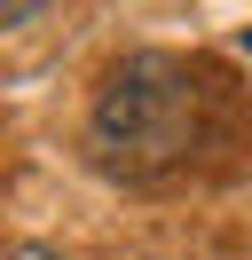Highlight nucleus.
Instances as JSON below:
<instances>
[{
    "mask_svg": "<svg viewBox=\"0 0 252 260\" xmlns=\"http://www.w3.org/2000/svg\"><path fill=\"white\" fill-rule=\"evenodd\" d=\"M94 142L110 158L126 150H189V87L173 63H126L94 103Z\"/></svg>",
    "mask_w": 252,
    "mask_h": 260,
    "instance_id": "f257e3e1",
    "label": "nucleus"
},
{
    "mask_svg": "<svg viewBox=\"0 0 252 260\" xmlns=\"http://www.w3.org/2000/svg\"><path fill=\"white\" fill-rule=\"evenodd\" d=\"M8 260H63V252H47V244H24V252H8Z\"/></svg>",
    "mask_w": 252,
    "mask_h": 260,
    "instance_id": "f03ea898",
    "label": "nucleus"
},
{
    "mask_svg": "<svg viewBox=\"0 0 252 260\" xmlns=\"http://www.w3.org/2000/svg\"><path fill=\"white\" fill-rule=\"evenodd\" d=\"M244 55H252V24H244Z\"/></svg>",
    "mask_w": 252,
    "mask_h": 260,
    "instance_id": "7ed1b4c3",
    "label": "nucleus"
}]
</instances>
